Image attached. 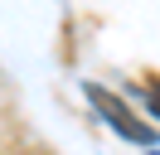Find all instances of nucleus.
I'll use <instances>...</instances> for the list:
<instances>
[{"mask_svg": "<svg viewBox=\"0 0 160 155\" xmlns=\"http://www.w3.org/2000/svg\"><path fill=\"white\" fill-rule=\"evenodd\" d=\"M82 92H88V102L97 107V116H102L117 136H126L131 145H155V131H150L146 121H136V116H131V107L121 102V97H112L107 87H97V82H88Z\"/></svg>", "mask_w": 160, "mask_h": 155, "instance_id": "obj_1", "label": "nucleus"}, {"mask_svg": "<svg viewBox=\"0 0 160 155\" xmlns=\"http://www.w3.org/2000/svg\"><path fill=\"white\" fill-rule=\"evenodd\" d=\"M150 155H160V150H150Z\"/></svg>", "mask_w": 160, "mask_h": 155, "instance_id": "obj_3", "label": "nucleus"}, {"mask_svg": "<svg viewBox=\"0 0 160 155\" xmlns=\"http://www.w3.org/2000/svg\"><path fill=\"white\" fill-rule=\"evenodd\" d=\"M146 107H150V112L160 116V87H150V92H146Z\"/></svg>", "mask_w": 160, "mask_h": 155, "instance_id": "obj_2", "label": "nucleus"}]
</instances>
